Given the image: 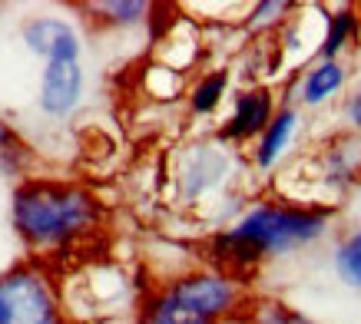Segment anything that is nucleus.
<instances>
[{"instance_id":"nucleus-1","label":"nucleus","mask_w":361,"mask_h":324,"mask_svg":"<svg viewBox=\"0 0 361 324\" xmlns=\"http://www.w3.org/2000/svg\"><path fill=\"white\" fill-rule=\"evenodd\" d=\"M325 208L305 206H279L265 202L235 222L229 232L212 238V261L222 278H242L269 255H282L298 245H312L315 238L325 235L329 228Z\"/></svg>"},{"instance_id":"nucleus-2","label":"nucleus","mask_w":361,"mask_h":324,"mask_svg":"<svg viewBox=\"0 0 361 324\" xmlns=\"http://www.w3.org/2000/svg\"><path fill=\"white\" fill-rule=\"evenodd\" d=\"M93 192L56 179H27L13 192V228L37 251L66 249L99 225Z\"/></svg>"},{"instance_id":"nucleus-3","label":"nucleus","mask_w":361,"mask_h":324,"mask_svg":"<svg viewBox=\"0 0 361 324\" xmlns=\"http://www.w3.org/2000/svg\"><path fill=\"white\" fill-rule=\"evenodd\" d=\"M0 324H66L50 278L33 265L0 275Z\"/></svg>"},{"instance_id":"nucleus-4","label":"nucleus","mask_w":361,"mask_h":324,"mask_svg":"<svg viewBox=\"0 0 361 324\" xmlns=\"http://www.w3.org/2000/svg\"><path fill=\"white\" fill-rule=\"evenodd\" d=\"M23 44L40 54L47 63L54 60H80V37L73 27L56 17H33L23 23Z\"/></svg>"},{"instance_id":"nucleus-5","label":"nucleus","mask_w":361,"mask_h":324,"mask_svg":"<svg viewBox=\"0 0 361 324\" xmlns=\"http://www.w3.org/2000/svg\"><path fill=\"white\" fill-rule=\"evenodd\" d=\"M80 89H83L80 60H54L47 63L44 80H40V106L50 116H66L77 106Z\"/></svg>"},{"instance_id":"nucleus-6","label":"nucleus","mask_w":361,"mask_h":324,"mask_svg":"<svg viewBox=\"0 0 361 324\" xmlns=\"http://www.w3.org/2000/svg\"><path fill=\"white\" fill-rule=\"evenodd\" d=\"M275 103H272V93L265 87H255V89H242L235 96V109H232L229 123L222 126V139H252L265 132V126L272 123V113Z\"/></svg>"},{"instance_id":"nucleus-7","label":"nucleus","mask_w":361,"mask_h":324,"mask_svg":"<svg viewBox=\"0 0 361 324\" xmlns=\"http://www.w3.org/2000/svg\"><path fill=\"white\" fill-rule=\"evenodd\" d=\"M140 324H216V318H209V314H202L189 301H183V298L173 294L169 285H166L163 292L153 294L149 301L142 304Z\"/></svg>"},{"instance_id":"nucleus-8","label":"nucleus","mask_w":361,"mask_h":324,"mask_svg":"<svg viewBox=\"0 0 361 324\" xmlns=\"http://www.w3.org/2000/svg\"><path fill=\"white\" fill-rule=\"evenodd\" d=\"M292 130H295V109H279L272 116V123L265 126L262 132V142H259V149H255V162L262 166V169H269L279 156H282L285 142H288V136H292Z\"/></svg>"},{"instance_id":"nucleus-9","label":"nucleus","mask_w":361,"mask_h":324,"mask_svg":"<svg viewBox=\"0 0 361 324\" xmlns=\"http://www.w3.org/2000/svg\"><path fill=\"white\" fill-rule=\"evenodd\" d=\"M345 83V70L335 60H322L315 70H308L305 83H302V99L305 103H322L325 96H331L335 89Z\"/></svg>"},{"instance_id":"nucleus-10","label":"nucleus","mask_w":361,"mask_h":324,"mask_svg":"<svg viewBox=\"0 0 361 324\" xmlns=\"http://www.w3.org/2000/svg\"><path fill=\"white\" fill-rule=\"evenodd\" d=\"M226 87H229V73L226 70H216V73H206L196 83L192 96H189V106L196 113H212L219 106V99L226 96Z\"/></svg>"},{"instance_id":"nucleus-11","label":"nucleus","mask_w":361,"mask_h":324,"mask_svg":"<svg viewBox=\"0 0 361 324\" xmlns=\"http://www.w3.org/2000/svg\"><path fill=\"white\" fill-rule=\"evenodd\" d=\"M249 324H315L312 318H305L302 311H295L292 304L285 301H255L249 308Z\"/></svg>"},{"instance_id":"nucleus-12","label":"nucleus","mask_w":361,"mask_h":324,"mask_svg":"<svg viewBox=\"0 0 361 324\" xmlns=\"http://www.w3.org/2000/svg\"><path fill=\"white\" fill-rule=\"evenodd\" d=\"M87 11L103 13V20L113 27H130V23H140L149 13V7L140 0H110V4H87Z\"/></svg>"},{"instance_id":"nucleus-13","label":"nucleus","mask_w":361,"mask_h":324,"mask_svg":"<svg viewBox=\"0 0 361 324\" xmlns=\"http://www.w3.org/2000/svg\"><path fill=\"white\" fill-rule=\"evenodd\" d=\"M27 159H30V152H27L23 139L7 123H0V175L20 173L23 166H27Z\"/></svg>"},{"instance_id":"nucleus-14","label":"nucleus","mask_w":361,"mask_h":324,"mask_svg":"<svg viewBox=\"0 0 361 324\" xmlns=\"http://www.w3.org/2000/svg\"><path fill=\"white\" fill-rule=\"evenodd\" d=\"M351 30H355V13L351 11H338L329 17V33H325V40H322V60H335V54H338L341 46H345V40L351 37Z\"/></svg>"},{"instance_id":"nucleus-15","label":"nucleus","mask_w":361,"mask_h":324,"mask_svg":"<svg viewBox=\"0 0 361 324\" xmlns=\"http://www.w3.org/2000/svg\"><path fill=\"white\" fill-rule=\"evenodd\" d=\"M335 265H338L341 278L348 281V285H358L361 288V232L348 235L341 242L338 255H335Z\"/></svg>"},{"instance_id":"nucleus-16","label":"nucleus","mask_w":361,"mask_h":324,"mask_svg":"<svg viewBox=\"0 0 361 324\" xmlns=\"http://www.w3.org/2000/svg\"><path fill=\"white\" fill-rule=\"evenodd\" d=\"M348 119L361 130V87L355 89V96L348 99Z\"/></svg>"}]
</instances>
